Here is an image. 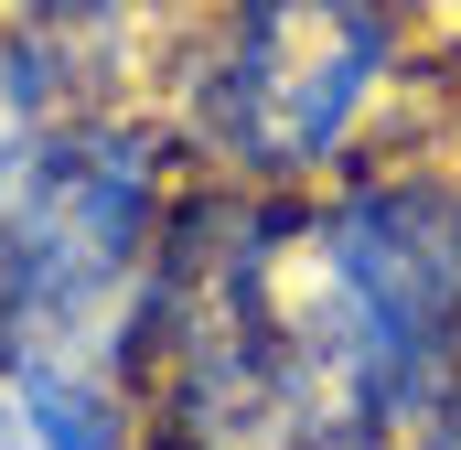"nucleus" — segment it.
Returning a JSON list of instances; mask_svg holds the SVG:
<instances>
[{"label":"nucleus","mask_w":461,"mask_h":450,"mask_svg":"<svg viewBox=\"0 0 461 450\" xmlns=\"http://www.w3.org/2000/svg\"><path fill=\"white\" fill-rule=\"evenodd\" d=\"M461 364V194L451 183H375L312 247V311L268 333V397L322 386L344 429H386L429 408Z\"/></svg>","instance_id":"f257e3e1"},{"label":"nucleus","mask_w":461,"mask_h":450,"mask_svg":"<svg viewBox=\"0 0 461 450\" xmlns=\"http://www.w3.org/2000/svg\"><path fill=\"white\" fill-rule=\"evenodd\" d=\"M375 65H386V32L365 0H247L204 76V129L258 172H301L344 150Z\"/></svg>","instance_id":"f03ea898"}]
</instances>
